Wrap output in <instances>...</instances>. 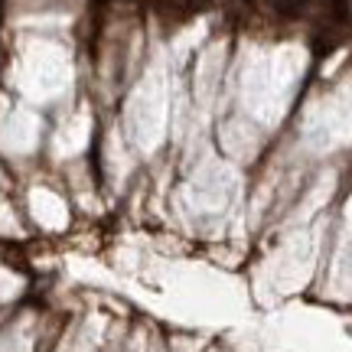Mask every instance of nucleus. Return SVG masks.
Segmentation results:
<instances>
[{"label": "nucleus", "mask_w": 352, "mask_h": 352, "mask_svg": "<svg viewBox=\"0 0 352 352\" xmlns=\"http://www.w3.org/2000/svg\"><path fill=\"white\" fill-rule=\"evenodd\" d=\"M307 3H310V0H271L274 13L284 16V20H297V16L307 10Z\"/></svg>", "instance_id": "obj_1"}, {"label": "nucleus", "mask_w": 352, "mask_h": 352, "mask_svg": "<svg viewBox=\"0 0 352 352\" xmlns=\"http://www.w3.org/2000/svg\"><path fill=\"white\" fill-rule=\"evenodd\" d=\"M327 3V13L333 23H349V0H323Z\"/></svg>", "instance_id": "obj_2"}, {"label": "nucleus", "mask_w": 352, "mask_h": 352, "mask_svg": "<svg viewBox=\"0 0 352 352\" xmlns=\"http://www.w3.org/2000/svg\"><path fill=\"white\" fill-rule=\"evenodd\" d=\"M241 3H254V0H241Z\"/></svg>", "instance_id": "obj_3"}]
</instances>
